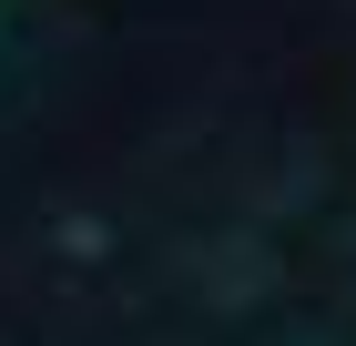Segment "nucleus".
Returning a JSON list of instances; mask_svg holds the SVG:
<instances>
[]
</instances>
